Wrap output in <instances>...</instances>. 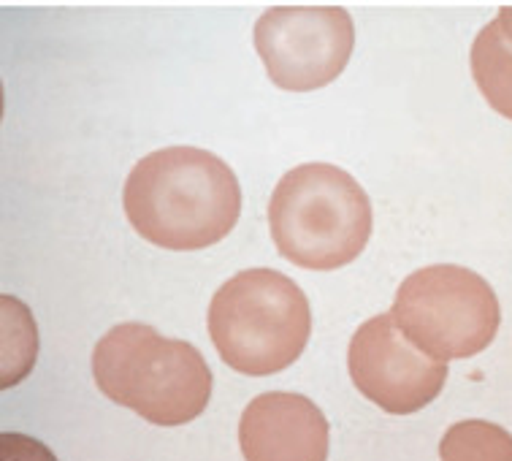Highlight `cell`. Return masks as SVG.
Returning a JSON list of instances; mask_svg holds the SVG:
<instances>
[{
	"instance_id": "obj_1",
	"label": "cell",
	"mask_w": 512,
	"mask_h": 461,
	"mask_svg": "<svg viewBox=\"0 0 512 461\" xmlns=\"http://www.w3.org/2000/svg\"><path fill=\"white\" fill-rule=\"evenodd\" d=\"M122 204L141 239L166 250H204L239 223L242 185L212 152L166 147L133 166Z\"/></svg>"
},
{
	"instance_id": "obj_2",
	"label": "cell",
	"mask_w": 512,
	"mask_h": 461,
	"mask_svg": "<svg viewBox=\"0 0 512 461\" xmlns=\"http://www.w3.org/2000/svg\"><path fill=\"white\" fill-rule=\"evenodd\" d=\"M93 377L106 399L155 426L196 421L212 396V369L198 348L144 323H120L98 339Z\"/></svg>"
},
{
	"instance_id": "obj_3",
	"label": "cell",
	"mask_w": 512,
	"mask_h": 461,
	"mask_svg": "<svg viewBox=\"0 0 512 461\" xmlns=\"http://www.w3.org/2000/svg\"><path fill=\"white\" fill-rule=\"evenodd\" d=\"M372 220L366 190L334 163L290 169L269 201L271 239L280 255L315 272L353 264L372 236Z\"/></svg>"
},
{
	"instance_id": "obj_4",
	"label": "cell",
	"mask_w": 512,
	"mask_h": 461,
	"mask_svg": "<svg viewBox=\"0 0 512 461\" xmlns=\"http://www.w3.org/2000/svg\"><path fill=\"white\" fill-rule=\"evenodd\" d=\"M225 364L250 377L277 375L307 348V293L277 269H244L217 288L206 315Z\"/></svg>"
},
{
	"instance_id": "obj_5",
	"label": "cell",
	"mask_w": 512,
	"mask_h": 461,
	"mask_svg": "<svg viewBox=\"0 0 512 461\" xmlns=\"http://www.w3.org/2000/svg\"><path fill=\"white\" fill-rule=\"evenodd\" d=\"M391 315L401 334L439 364L483 353L502 323L491 283L458 264L412 272L396 291Z\"/></svg>"
},
{
	"instance_id": "obj_6",
	"label": "cell",
	"mask_w": 512,
	"mask_h": 461,
	"mask_svg": "<svg viewBox=\"0 0 512 461\" xmlns=\"http://www.w3.org/2000/svg\"><path fill=\"white\" fill-rule=\"evenodd\" d=\"M255 49L277 87L288 93L320 90L353 57V17L342 6H274L255 22Z\"/></svg>"
},
{
	"instance_id": "obj_7",
	"label": "cell",
	"mask_w": 512,
	"mask_h": 461,
	"mask_svg": "<svg viewBox=\"0 0 512 461\" xmlns=\"http://www.w3.org/2000/svg\"><path fill=\"white\" fill-rule=\"evenodd\" d=\"M347 369L355 388L391 415H412L431 405L447 380V364L423 356L404 337L391 312L369 318L350 339Z\"/></svg>"
},
{
	"instance_id": "obj_8",
	"label": "cell",
	"mask_w": 512,
	"mask_h": 461,
	"mask_svg": "<svg viewBox=\"0 0 512 461\" xmlns=\"http://www.w3.org/2000/svg\"><path fill=\"white\" fill-rule=\"evenodd\" d=\"M328 445L326 415L304 394L266 391L239 418L244 461H328Z\"/></svg>"
},
{
	"instance_id": "obj_9",
	"label": "cell",
	"mask_w": 512,
	"mask_h": 461,
	"mask_svg": "<svg viewBox=\"0 0 512 461\" xmlns=\"http://www.w3.org/2000/svg\"><path fill=\"white\" fill-rule=\"evenodd\" d=\"M469 63L477 90L491 109L512 120V44L504 38L496 19L475 36Z\"/></svg>"
},
{
	"instance_id": "obj_10",
	"label": "cell",
	"mask_w": 512,
	"mask_h": 461,
	"mask_svg": "<svg viewBox=\"0 0 512 461\" xmlns=\"http://www.w3.org/2000/svg\"><path fill=\"white\" fill-rule=\"evenodd\" d=\"M3 307V377L0 388L17 386L19 380L30 375V369L36 364L38 353V331L33 323L30 310L14 296L0 299Z\"/></svg>"
},
{
	"instance_id": "obj_11",
	"label": "cell",
	"mask_w": 512,
	"mask_h": 461,
	"mask_svg": "<svg viewBox=\"0 0 512 461\" xmlns=\"http://www.w3.org/2000/svg\"><path fill=\"white\" fill-rule=\"evenodd\" d=\"M442 461H512V434L491 421L453 424L439 443Z\"/></svg>"
},
{
	"instance_id": "obj_12",
	"label": "cell",
	"mask_w": 512,
	"mask_h": 461,
	"mask_svg": "<svg viewBox=\"0 0 512 461\" xmlns=\"http://www.w3.org/2000/svg\"><path fill=\"white\" fill-rule=\"evenodd\" d=\"M0 461H57V456L36 437L3 432L0 434Z\"/></svg>"
},
{
	"instance_id": "obj_13",
	"label": "cell",
	"mask_w": 512,
	"mask_h": 461,
	"mask_svg": "<svg viewBox=\"0 0 512 461\" xmlns=\"http://www.w3.org/2000/svg\"><path fill=\"white\" fill-rule=\"evenodd\" d=\"M496 22H499V28H502L504 38L512 44V6H504V9H499V17H496Z\"/></svg>"
}]
</instances>
